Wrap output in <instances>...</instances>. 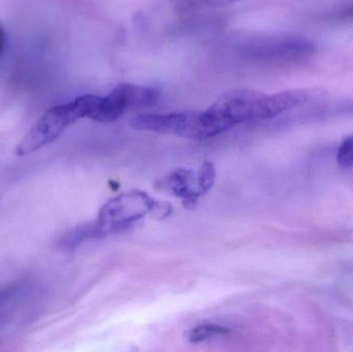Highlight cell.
<instances>
[{"instance_id":"6","label":"cell","mask_w":353,"mask_h":352,"mask_svg":"<svg viewBox=\"0 0 353 352\" xmlns=\"http://www.w3.org/2000/svg\"><path fill=\"white\" fill-rule=\"evenodd\" d=\"M157 187L182 198L183 204L188 208L194 206L201 196L199 190L197 173H193L191 169H176L167 177L159 180Z\"/></svg>"},{"instance_id":"5","label":"cell","mask_w":353,"mask_h":352,"mask_svg":"<svg viewBox=\"0 0 353 352\" xmlns=\"http://www.w3.org/2000/svg\"><path fill=\"white\" fill-rule=\"evenodd\" d=\"M130 127L139 132L171 134L191 140H207L203 111L187 110L170 114H142L130 120Z\"/></svg>"},{"instance_id":"3","label":"cell","mask_w":353,"mask_h":352,"mask_svg":"<svg viewBox=\"0 0 353 352\" xmlns=\"http://www.w3.org/2000/svg\"><path fill=\"white\" fill-rule=\"evenodd\" d=\"M85 95L48 110L17 146V156H27L57 140L74 122L87 117Z\"/></svg>"},{"instance_id":"4","label":"cell","mask_w":353,"mask_h":352,"mask_svg":"<svg viewBox=\"0 0 353 352\" xmlns=\"http://www.w3.org/2000/svg\"><path fill=\"white\" fill-rule=\"evenodd\" d=\"M159 89L122 83L105 96L95 95L89 119L112 123L121 118L128 109L150 107L159 101Z\"/></svg>"},{"instance_id":"12","label":"cell","mask_w":353,"mask_h":352,"mask_svg":"<svg viewBox=\"0 0 353 352\" xmlns=\"http://www.w3.org/2000/svg\"><path fill=\"white\" fill-rule=\"evenodd\" d=\"M335 18L337 20H353V3L346 6V8H342L338 14H336Z\"/></svg>"},{"instance_id":"1","label":"cell","mask_w":353,"mask_h":352,"mask_svg":"<svg viewBox=\"0 0 353 352\" xmlns=\"http://www.w3.org/2000/svg\"><path fill=\"white\" fill-rule=\"evenodd\" d=\"M308 99L309 93L303 90L265 94L252 89H234L223 93L205 113L219 136L244 122L276 117Z\"/></svg>"},{"instance_id":"10","label":"cell","mask_w":353,"mask_h":352,"mask_svg":"<svg viewBox=\"0 0 353 352\" xmlns=\"http://www.w3.org/2000/svg\"><path fill=\"white\" fill-rule=\"evenodd\" d=\"M216 171L214 165L211 163H205L199 171H197V180H199V190L201 196H205V194L211 190L212 186L215 182Z\"/></svg>"},{"instance_id":"9","label":"cell","mask_w":353,"mask_h":352,"mask_svg":"<svg viewBox=\"0 0 353 352\" xmlns=\"http://www.w3.org/2000/svg\"><path fill=\"white\" fill-rule=\"evenodd\" d=\"M239 0H173L176 8L182 12L201 10V8H220Z\"/></svg>"},{"instance_id":"7","label":"cell","mask_w":353,"mask_h":352,"mask_svg":"<svg viewBox=\"0 0 353 352\" xmlns=\"http://www.w3.org/2000/svg\"><path fill=\"white\" fill-rule=\"evenodd\" d=\"M28 289L29 285L26 282H20L0 291V328L14 318Z\"/></svg>"},{"instance_id":"11","label":"cell","mask_w":353,"mask_h":352,"mask_svg":"<svg viewBox=\"0 0 353 352\" xmlns=\"http://www.w3.org/2000/svg\"><path fill=\"white\" fill-rule=\"evenodd\" d=\"M337 161L340 167H353V136L343 141L338 151Z\"/></svg>"},{"instance_id":"8","label":"cell","mask_w":353,"mask_h":352,"mask_svg":"<svg viewBox=\"0 0 353 352\" xmlns=\"http://www.w3.org/2000/svg\"><path fill=\"white\" fill-rule=\"evenodd\" d=\"M232 332V331L230 328L221 326V324H205L191 329L187 334V338L190 343H201L209 340L213 337L228 335Z\"/></svg>"},{"instance_id":"13","label":"cell","mask_w":353,"mask_h":352,"mask_svg":"<svg viewBox=\"0 0 353 352\" xmlns=\"http://www.w3.org/2000/svg\"><path fill=\"white\" fill-rule=\"evenodd\" d=\"M6 48V32L3 26L0 24V56L4 53Z\"/></svg>"},{"instance_id":"2","label":"cell","mask_w":353,"mask_h":352,"mask_svg":"<svg viewBox=\"0 0 353 352\" xmlns=\"http://www.w3.org/2000/svg\"><path fill=\"white\" fill-rule=\"evenodd\" d=\"M159 207V203L139 190L112 198L103 205L97 219L74 227L63 236L59 245L64 249H74L83 242L101 239L130 229Z\"/></svg>"}]
</instances>
